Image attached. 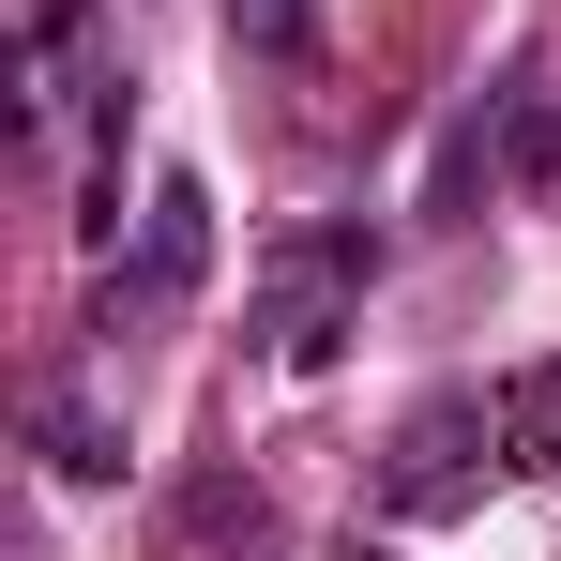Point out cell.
Masks as SVG:
<instances>
[{"instance_id": "1", "label": "cell", "mask_w": 561, "mask_h": 561, "mask_svg": "<svg viewBox=\"0 0 561 561\" xmlns=\"http://www.w3.org/2000/svg\"><path fill=\"white\" fill-rule=\"evenodd\" d=\"M365 274H379V228H350V213L288 228L274 259H259V288H243V350H274V365H334L350 319H365Z\"/></svg>"}, {"instance_id": "2", "label": "cell", "mask_w": 561, "mask_h": 561, "mask_svg": "<svg viewBox=\"0 0 561 561\" xmlns=\"http://www.w3.org/2000/svg\"><path fill=\"white\" fill-rule=\"evenodd\" d=\"M485 470H516L501 456V394H425V410L394 425V456H379V501H394V516H456Z\"/></svg>"}, {"instance_id": "3", "label": "cell", "mask_w": 561, "mask_h": 561, "mask_svg": "<svg viewBox=\"0 0 561 561\" xmlns=\"http://www.w3.org/2000/svg\"><path fill=\"white\" fill-rule=\"evenodd\" d=\"M197 274H213V183H197V168H168V183L137 197V274H106L92 334H122V319H183Z\"/></svg>"}, {"instance_id": "4", "label": "cell", "mask_w": 561, "mask_h": 561, "mask_svg": "<svg viewBox=\"0 0 561 561\" xmlns=\"http://www.w3.org/2000/svg\"><path fill=\"white\" fill-rule=\"evenodd\" d=\"M168 531H183L197 561H274V547H288V516H274V485H259V470H183Z\"/></svg>"}, {"instance_id": "5", "label": "cell", "mask_w": 561, "mask_h": 561, "mask_svg": "<svg viewBox=\"0 0 561 561\" xmlns=\"http://www.w3.org/2000/svg\"><path fill=\"white\" fill-rule=\"evenodd\" d=\"M31 456H46V470H77V485H106L137 440H122V410H106L92 379H61V365H46V379H31Z\"/></svg>"}, {"instance_id": "6", "label": "cell", "mask_w": 561, "mask_h": 561, "mask_svg": "<svg viewBox=\"0 0 561 561\" xmlns=\"http://www.w3.org/2000/svg\"><path fill=\"white\" fill-rule=\"evenodd\" d=\"M470 122H485V152H501V183H561V92L531 77V61H516L501 92L470 106Z\"/></svg>"}, {"instance_id": "7", "label": "cell", "mask_w": 561, "mask_h": 561, "mask_svg": "<svg viewBox=\"0 0 561 561\" xmlns=\"http://www.w3.org/2000/svg\"><path fill=\"white\" fill-rule=\"evenodd\" d=\"M228 61L304 77V61H319V0H228Z\"/></svg>"}, {"instance_id": "8", "label": "cell", "mask_w": 561, "mask_h": 561, "mask_svg": "<svg viewBox=\"0 0 561 561\" xmlns=\"http://www.w3.org/2000/svg\"><path fill=\"white\" fill-rule=\"evenodd\" d=\"M501 456H516V470H561V350L501 379Z\"/></svg>"}, {"instance_id": "9", "label": "cell", "mask_w": 561, "mask_h": 561, "mask_svg": "<svg viewBox=\"0 0 561 561\" xmlns=\"http://www.w3.org/2000/svg\"><path fill=\"white\" fill-rule=\"evenodd\" d=\"M350 561H379V547H350Z\"/></svg>"}]
</instances>
